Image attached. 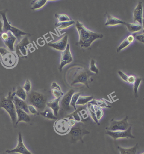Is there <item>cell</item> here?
<instances>
[{
  "label": "cell",
  "mask_w": 144,
  "mask_h": 154,
  "mask_svg": "<svg viewBox=\"0 0 144 154\" xmlns=\"http://www.w3.org/2000/svg\"><path fill=\"white\" fill-rule=\"evenodd\" d=\"M66 79L70 86L77 84H83L88 87L89 83L92 82V75L86 69L81 66H73L66 72Z\"/></svg>",
  "instance_id": "obj_1"
},
{
  "label": "cell",
  "mask_w": 144,
  "mask_h": 154,
  "mask_svg": "<svg viewBox=\"0 0 144 154\" xmlns=\"http://www.w3.org/2000/svg\"><path fill=\"white\" fill-rule=\"evenodd\" d=\"M75 27L79 35L78 44L81 48L90 47L95 40L103 37V34L95 33L88 29L79 20L76 21L75 22Z\"/></svg>",
  "instance_id": "obj_2"
},
{
  "label": "cell",
  "mask_w": 144,
  "mask_h": 154,
  "mask_svg": "<svg viewBox=\"0 0 144 154\" xmlns=\"http://www.w3.org/2000/svg\"><path fill=\"white\" fill-rule=\"evenodd\" d=\"M16 95L15 91L9 92L7 97L3 98L0 102V107L6 110L11 118L12 125L16 126L17 117L16 106L13 102V98Z\"/></svg>",
  "instance_id": "obj_3"
},
{
  "label": "cell",
  "mask_w": 144,
  "mask_h": 154,
  "mask_svg": "<svg viewBox=\"0 0 144 154\" xmlns=\"http://www.w3.org/2000/svg\"><path fill=\"white\" fill-rule=\"evenodd\" d=\"M27 100L28 103L34 106L38 111H44L47 107V97L41 92L31 91L28 96Z\"/></svg>",
  "instance_id": "obj_4"
},
{
  "label": "cell",
  "mask_w": 144,
  "mask_h": 154,
  "mask_svg": "<svg viewBox=\"0 0 144 154\" xmlns=\"http://www.w3.org/2000/svg\"><path fill=\"white\" fill-rule=\"evenodd\" d=\"M1 61L4 67L11 69L15 67L18 61V57L16 53L10 51L5 48L0 47Z\"/></svg>",
  "instance_id": "obj_5"
},
{
  "label": "cell",
  "mask_w": 144,
  "mask_h": 154,
  "mask_svg": "<svg viewBox=\"0 0 144 154\" xmlns=\"http://www.w3.org/2000/svg\"><path fill=\"white\" fill-rule=\"evenodd\" d=\"M86 126L82 122L76 123L74 126L71 128L69 134L72 142L76 143L78 141H83L84 136L90 134Z\"/></svg>",
  "instance_id": "obj_6"
},
{
  "label": "cell",
  "mask_w": 144,
  "mask_h": 154,
  "mask_svg": "<svg viewBox=\"0 0 144 154\" xmlns=\"http://www.w3.org/2000/svg\"><path fill=\"white\" fill-rule=\"evenodd\" d=\"M1 15L2 17L3 20H4L3 32H11L17 39L20 38L22 36H27V35L30 36L31 35V34L29 33L23 32V31L19 29L18 28L11 26L7 20V16H6V11L1 12Z\"/></svg>",
  "instance_id": "obj_7"
},
{
  "label": "cell",
  "mask_w": 144,
  "mask_h": 154,
  "mask_svg": "<svg viewBox=\"0 0 144 154\" xmlns=\"http://www.w3.org/2000/svg\"><path fill=\"white\" fill-rule=\"evenodd\" d=\"M128 116H126L124 119L122 120H116L112 119L111 120L109 126L106 128V130L112 131H126L132 125L128 123Z\"/></svg>",
  "instance_id": "obj_8"
},
{
  "label": "cell",
  "mask_w": 144,
  "mask_h": 154,
  "mask_svg": "<svg viewBox=\"0 0 144 154\" xmlns=\"http://www.w3.org/2000/svg\"><path fill=\"white\" fill-rule=\"evenodd\" d=\"M55 131L58 134L64 135L70 132L71 126L67 118L58 119L54 125Z\"/></svg>",
  "instance_id": "obj_9"
},
{
  "label": "cell",
  "mask_w": 144,
  "mask_h": 154,
  "mask_svg": "<svg viewBox=\"0 0 144 154\" xmlns=\"http://www.w3.org/2000/svg\"><path fill=\"white\" fill-rule=\"evenodd\" d=\"M89 113L85 108L77 109L74 112L68 115L67 118L72 119L76 123L83 122L89 118Z\"/></svg>",
  "instance_id": "obj_10"
},
{
  "label": "cell",
  "mask_w": 144,
  "mask_h": 154,
  "mask_svg": "<svg viewBox=\"0 0 144 154\" xmlns=\"http://www.w3.org/2000/svg\"><path fill=\"white\" fill-rule=\"evenodd\" d=\"M73 61V57L70 51V45L68 44L67 47L61 54L60 61L59 67V71L61 72L64 66L72 63Z\"/></svg>",
  "instance_id": "obj_11"
},
{
  "label": "cell",
  "mask_w": 144,
  "mask_h": 154,
  "mask_svg": "<svg viewBox=\"0 0 144 154\" xmlns=\"http://www.w3.org/2000/svg\"><path fill=\"white\" fill-rule=\"evenodd\" d=\"M131 129H132V125L126 131H107L106 132V134L114 140H117V139L123 138H134L135 137L131 133Z\"/></svg>",
  "instance_id": "obj_12"
},
{
  "label": "cell",
  "mask_w": 144,
  "mask_h": 154,
  "mask_svg": "<svg viewBox=\"0 0 144 154\" xmlns=\"http://www.w3.org/2000/svg\"><path fill=\"white\" fill-rule=\"evenodd\" d=\"M6 152L7 154L17 153L20 154H33L25 146L20 132H19L18 134V143L16 147L12 149L7 150Z\"/></svg>",
  "instance_id": "obj_13"
},
{
  "label": "cell",
  "mask_w": 144,
  "mask_h": 154,
  "mask_svg": "<svg viewBox=\"0 0 144 154\" xmlns=\"http://www.w3.org/2000/svg\"><path fill=\"white\" fill-rule=\"evenodd\" d=\"M30 44L31 42L28 37H24L16 46V54L22 57H26L28 54V49Z\"/></svg>",
  "instance_id": "obj_14"
},
{
  "label": "cell",
  "mask_w": 144,
  "mask_h": 154,
  "mask_svg": "<svg viewBox=\"0 0 144 154\" xmlns=\"http://www.w3.org/2000/svg\"><path fill=\"white\" fill-rule=\"evenodd\" d=\"M1 37L2 38L5 45L9 48V51L14 52V45L17 38L12 34V32H3L1 35Z\"/></svg>",
  "instance_id": "obj_15"
},
{
  "label": "cell",
  "mask_w": 144,
  "mask_h": 154,
  "mask_svg": "<svg viewBox=\"0 0 144 154\" xmlns=\"http://www.w3.org/2000/svg\"><path fill=\"white\" fill-rule=\"evenodd\" d=\"M68 35H65L60 39L54 42H50L48 43V45L54 49L63 52L67 47L68 44Z\"/></svg>",
  "instance_id": "obj_16"
},
{
  "label": "cell",
  "mask_w": 144,
  "mask_h": 154,
  "mask_svg": "<svg viewBox=\"0 0 144 154\" xmlns=\"http://www.w3.org/2000/svg\"><path fill=\"white\" fill-rule=\"evenodd\" d=\"M75 93L73 89L69 90L65 95H63L61 100V105L63 109L66 111H69L71 110V106H70V102L73 94Z\"/></svg>",
  "instance_id": "obj_17"
},
{
  "label": "cell",
  "mask_w": 144,
  "mask_h": 154,
  "mask_svg": "<svg viewBox=\"0 0 144 154\" xmlns=\"http://www.w3.org/2000/svg\"><path fill=\"white\" fill-rule=\"evenodd\" d=\"M143 9L142 2H139L138 4L134 10V20L135 22L139 23L140 24H143Z\"/></svg>",
  "instance_id": "obj_18"
},
{
  "label": "cell",
  "mask_w": 144,
  "mask_h": 154,
  "mask_svg": "<svg viewBox=\"0 0 144 154\" xmlns=\"http://www.w3.org/2000/svg\"><path fill=\"white\" fill-rule=\"evenodd\" d=\"M16 114H17V120L16 125L21 122H29L31 121V118L28 113L22 109L16 108Z\"/></svg>",
  "instance_id": "obj_19"
},
{
  "label": "cell",
  "mask_w": 144,
  "mask_h": 154,
  "mask_svg": "<svg viewBox=\"0 0 144 154\" xmlns=\"http://www.w3.org/2000/svg\"><path fill=\"white\" fill-rule=\"evenodd\" d=\"M60 99L61 98H55L47 103L48 108H50L52 110L55 116L57 117L58 115L59 111H60V106L59 103L60 101Z\"/></svg>",
  "instance_id": "obj_20"
},
{
  "label": "cell",
  "mask_w": 144,
  "mask_h": 154,
  "mask_svg": "<svg viewBox=\"0 0 144 154\" xmlns=\"http://www.w3.org/2000/svg\"><path fill=\"white\" fill-rule=\"evenodd\" d=\"M126 22L121 20L113 16L110 14H108L107 17V20L105 25L107 26H114L119 24L125 25Z\"/></svg>",
  "instance_id": "obj_21"
},
{
  "label": "cell",
  "mask_w": 144,
  "mask_h": 154,
  "mask_svg": "<svg viewBox=\"0 0 144 154\" xmlns=\"http://www.w3.org/2000/svg\"><path fill=\"white\" fill-rule=\"evenodd\" d=\"M13 102L16 108L22 109L27 113H29L28 104L25 101L23 100L15 95L13 98Z\"/></svg>",
  "instance_id": "obj_22"
},
{
  "label": "cell",
  "mask_w": 144,
  "mask_h": 154,
  "mask_svg": "<svg viewBox=\"0 0 144 154\" xmlns=\"http://www.w3.org/2000/svg\"><path fill=\"white\" fill-rule=\"evenodd\" d=\"M52 94L55 98H61L64 95V93L62 91L60 86L57 82H53L51 85Z\"/></svg>",
  "instance_id": "obj_23"
},
{
  "label": "cell",
  "mask_w": 144,
  "mask_h": 154,
  "mask_svg": "<svg viewBox=\"0 0 144 154\" xmlns=\"http://www.w3.org/2000/svg\"><path fill=\"white\" fill-rule=\"evenodd\" d=\"M134 37L133 35H130L127 36L126 38H125L122 42L121 44L117 48V52H119L120 51L124 49L125 48L127 47L130 45L134 41Z\"/></svg>",
  "instance_id": "obj_24"
},
{
  "label": "cell",
  "mask_w": 144,
  "mask_h": 154,
  "mask_svg": "<svg viewBox=\"0 0 144 154\" xmlns=\"http://www.w3.org/2000/svg\"><path fill=\"white\" fill-rule=\"evenodd\" d=\"M128 31L131 33H136L139 32L142 29V26L138 23H129L126 22L125 24Z\"/></svg>",
  "instance_id": "obj_25"
},
{
  "label": "cell",
  "mask_w": 144,
  "mask_h": 154,
  "mask_svg": "<svg viewBox=\"0 0 144 154\" xmlns=\"http://www.w3.org/2000/svg\"><path fill=\"white\" fill-rule=\"evenodd\" d=\"M94 99L93 96L80 95L76 103V106H84Z\"/></svg>",
  "instance_id": "obj_26"
},
{
  "label": "cell",
  "mask_w": 144,
  "mask_h": 154,
  "mask_svg": "<svg viewBox=\"0 0 144 154\" xmlns=\"http://www.w3.org/2000/svg\"><path fill=\"white\" fill-rule=\"evenodd\" d=\"M40 114L46 119L50 120H55L57 117L55 116L53 111L50 108H46L44 111H41Z\"/></svg>",
  "instance_id": "obj_27"
},
{
  "label": "cell",
  "mask_w": 144,
  "mask_h": 154,
  "mask_svg": "<svg viewBox=\"0 0 144 154\" xmlns=\"http://www.w3.org/2000/svg\"><path fill=\"white\" fill-rule=\"evenodd\" d=\"M137 148L138 143H137L132 147L125 148L119 146L118 149L119 150L120 154H136Z\"/></svg>",
  "instance_id": "obj_28"
},
{
  "label": "cell",
  "mask_w": 144,
  "mask_h": 154,
  "mask_svg": "<svg viewBox=\"0 0 144 154\" xmlns=\"http://www.w3.org/2000/svg\"><path fill=\"white\" fill-rule=\"evenodd\" d=\"M87 109L89 114L91 116L93 121L98 125H99V122L97 120L95 113V104L90 103L87 104Z\"/></svg>",
  "instance_id": "obj_29"
},
{
  "label": "cell",
  "mask_w": 144,
  "mask_h": 154,
  "mask_svg": "<svg viewBox=\"0 0 144 154\" xmlns=\"http://www.w3.org/2000/svg\"><path fill=\"white\" fill-rule=\"evenodd\" d=\"M47 2V0H36L31 3V9L37 10L44 7Z\"/></svg>",
  "instance_id": "obj_30"
},
{
  "label": "cell",
  "mask_w": 144,
  "mask_h": 154,
  "mask_svg": "<svg viewBox=\"0 0 144 154\" xmlns=\"http://www.w3.org/2000/svg\"><path fill=\"white\" fill-rule=\"evenodd\" d=\"M74 24H75V22L74 20H70L69 21L64 22H57L55 24V26L59 30H63L71 26Z\"/></svg>",
  "instance_id": "obj_31"
},
{
  "label": "cell",
  "mask_w": 144,
  "mask_h": 154,
  "mask_svg": "<svg viewBox=\"0 0 144 154\" xmlns=\"http://www.w3.org/2000/svg\"><path fill=\"white\" fill-rule=\"evenodd\" d=\"M15 93L17 97L23 100L26 101L27 99V93L26 92L24 88L21 86H18L17 87L15 91Z\"/></svg>",
  "instance_id": "obj_32"
},
{
  "label": "cell",
  "mask_w": 144,
  "mask_h": 154,
  "mask_svg": "<svg viewBox=\"0 0 144 154\" xmlns=\"http://www.w3.org/2000/svg\"><path fill=\"white\" fill-rule=\"evenodd\" d=\"M90 103L94 104L97 106L102 109L103 108H110L111 107L109 106L108 104L103 99L96 100L93 99Z\"/></svg>",
  "instance_id": "obj_33"
},
{
  "label": "cell",
  "mask_w": 144,
  "mask_h": 154,
  "mask_svg": "<svg viewBox=\"0 0 144 154\" xmlns=\"http://www.w3.org/2000/svg\"><path fill=\"white\" fill-rule=\"evenodd\" d=\"M81 95V93L79 92H75L72 95L71 98V102H70V106L73 108L75 111L76 110V104L80 96Z\"/></svg>",
  "instance_id": "obj_34"
},
{
  "label": "cell",
  "mask_w": 144,
  "mask_h": 154,
  "mask_svg": "<svg viewBox=\"0 0 144 154\" xmlns=\"http://www.w3.org/2000/svg\"><path fill=\"white\" fill-rule=\"evenodd\" d=\"M142 80H143V79L141 78H136L135 82L134 83V96L136 97H137L138 96V88Z\"/></svg>",
  "instance_id": "obj_35"
},
{
  "label": "cell",
  "mask_w": 144,
  "mask_h": 154,
  "mask_svg": "<svg viewBox=\"0 0 144 154\" xmlns=\"http://www.w3.org/2000/svg\"><path fill=\"white\" fill-rule=\"evenodd\" d=\"M55 17L58 20V22H64L70 20V18L67 14H57Z\"/></svg>",
  "instance_id": "obj_36"
},
{
  "label": "cell",
  "mask_w": 144,
  "mask_h": 154,
  "mask_svg": "<svg viewBox=\"0 0 144 154\" xmlns=\"http://www.w3.org/2000/svg\"><path fill=\"white\" fill-rule=\"evenodd\" d=\"M90 71L91 72L94 73L96 74L99 73V69L96 64V61L94 59H92L90 61Z\"/></svg>",
  "instance_id": "obj_37"
},
{
  "label": "cell",
  "mask_w": 144,
  "mask_h": 154,
  "mask_svg": "<svg viewBox=\"0 0 144 154\" xmlns=\"http://www.w3.org/2000/svg\"><path fill=\"white\" fill-rule=\"evenodd\" d=\"M95 109L96 117H97V120L99 122V121L101 119L102 116H103L104 112L103 110L101 108L95 105Z\"/></svg>",
  "instance_id": "obj_38"
},
{
  "label": "cell",
  "mask_w": 144,
  "mask_h": 154,
  "mask_svg": "<svg viewBox=\"0 0 144 154\" xmlns=\"http://www.w3.org/2000/svg\"><path fill=\"white\" fill-rule=\"evenodd\" d=\"M23 88L25 91L27 93H30L31 92L32 89L31 82L29 80L27 79L23 85Z\"/></svg>",
  "instance_id": "obj_39"
},
{
  "label": "cell",
  "mask_w": 144,
  "mask_h": 154,
  "mask_svg": "<svg viewBox=\"0 0 144 154\" xmlns=\"http://www.w3.org/2000/svg\"><path fill=\"white\" fill-rule=\"evenodd\" d=\"M28 110L29 113L32 115H36L38 113V110L35 106L32 105H28Z\"/></svg>",
  "instance_id": "obj_40"
},
{
  "label": "cell",
  "mask_w": 144,
  "mask_h": 154,
  "mask_svg": "<svg viewBox=\"0 0 144 154\" xmlns=\"http://www.w3.org/2000/svg\"><path fill=\"white\" fill-rule=\"evenodd\" d=\"M118 73L120 78L122 79L123 80V81L126 82H127V79H128V75L126 74L125 73L123 72L122 71H119Z\"/></svg>",
  "instance_id": "obj_41"
},
{
  "label": "cell",
  "mask_w": 144,
  "mask_h": 154,
  "mask_svg": "<svg viewBox=\"0 0 144 154\" xmlns=\"http://www.w3.org/2000/svg\"><path fill=\"white\" fill-rule=\"evenodd\" d=\"M136 79V78L134 76L132 75L128 76L127 83L130 84H133L135 82Z\"/></svg>",
  "instance_id": "obj_42"
},
{
  "label": "cell",
  "mask_w": 144,
  "mask_h": 154,
  "mask_svg": "<svg viewBox=\"0 0 144 154\" xmlns=\"http://www.w3.org/2000/svg\"><path fill=\"white\" fill-rule=\"evenodd\" d=\"M136 38L140 42L144 44V34L137 35L136 36Z\"/></svg>",
  "instance_id": "obj_43"
},
{
  "label": "cell",
  "mask_w": 144,
  "mask_h": 154,
  "mask_svg": "<svg viewBox=\"0 0 144 154\" xmlns=\"http://www.w3.org/2000/svg\"><path fill=\"white\" fill-rule=\"evenodd\" d=\"M3 26L4 24L0 19V33H3Z\"/></svg>",
  "instance_id": "obj_44"
},
{
  "label": "cell",
  "mask_w": 144,
  "mask_h": 154,
  "mask_svg": "<svg viewBox=\"0 0 144 154\" xmlns=\"http://www.w3.org/2000/svg\"><path fill=\"white\" fill-rule=\"evenodd\" d=\"M142 23H143V33H144V19H143V21H142Z\"/></svg>",
  "instance_id": "obj_45"
},
{
  "label": "cell",
  "mask_w": 144,
  "mask_h": 154,
  "mask_svg": "<svg viewBox=\"0 0 144 154\" xmlns=\"http://www.w3.org/2000/svg\"><path fill=\"white\" fill-rule=\"evenodd\" d=\"M144 154V152L143 153H141V154Z\"/></svg>",
  "instance_id": "obj_46"
},
{
  "label": "cell",
  "mask_w": 144,
  "mask_h": 154,
  "mask_svg": "<svg viewBox=\"0 0 144 154\" xmlns=\"http://www.w3.org/2000/svg\"><path fill=\"white\" fill-rule=\"evenodd\" d=\"M4 154H8L7 153H4Z\"/></svg>",
  "instance_id": "obj_47"
}]
</instances>
